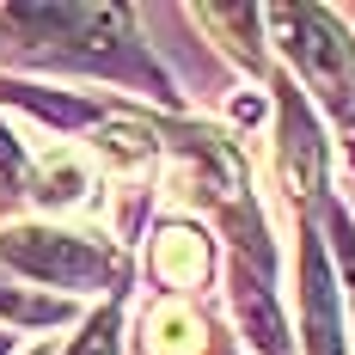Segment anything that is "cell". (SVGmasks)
<instances>
[{
  "label": "cell",
  "instance_id": "1",
  "mask_svg": "<svg viewBox=\"0 0 355 355\" xmlns=\"http://www.w3.org/2000/svg\"><path fill=\"white\" fill-rule=\"evenodd\" d=\"M0 31L19 37V55H31V62H62V68L110 73V80L147 86L166 105L178 98L172 80L153 68L147 49L135 43L123 6H6L0 12Z\"/></svg>",
  "mask_w": 355,
  "mask_h": 355
},
{
  "label": "cell",
  "instance_id": "2",
  "mask_svg": "<svg viewBox=\"0 0 355 355\" xmlns=\"http://www.w3.org/2000/svg\"><path fill=\"white\" fill-rule=\"evenodd\" d=\"M0 263L31 276L49 288H80V294H98V288L129 282V257L98 239V233H68V227H6L0 233Z\"/></svg>",
  "mask_w": 355,
  "mask_h": 355
},
{
  "label": "cell",
  "instance_id": "3",
  "mask_svg": "<svg viewBox=\"0 0 355 355\" xmlns=\"http://www.w3.org/2000/svg\"><path fill=\"white\" fill-rule=\"evenodd\" d=\"M263 19H270V31L282 37V49L294 55V68L313 80L324 110L343 123L349 153H355V43L337 25V12H324V6H276Z\"/></svg>",
  "mask_w": 355,
  "mask_h": 355
},
{
  "label": "cell",
  "instance_id": "4",
  "mask_svg": "<svg viewBox=\"0 0 355 355\" xmlns=\"http://www.w3.org/2000/svg\"><path fill=\"white\" fill-rule=\"evenodd\" d=\"M276 110H282L276 172H282V190H288V196L306 202V196L319 190V178H324V141H319V129H313V116H306V105L288 92L282 80H276Z\"/></svg>",
  "mask_w": 355,
  "mask_h": 355
},
{
  "label": "cell",
  "instance_id": "5",
  "mask_svg": "<svg viewBox=\"0 0 355 355\" xmlns=\"http://www.w3.org/2000/svg\"><path fill=\"white\" fill-rule=\"evenodd\" d=\"M300 300H306V355H343V324H337V288L324 270V245L306 227L300 245Z\"/></svg>",
  "mask_w": 355,
  "mask_h": 355
},
{
  "label": "cell",
  "instance_id": "6",
  "mask_svg": "<svg viewBox=\"0 0 355 355\" xmlns=\"http://www.w3.org/2000/svg\"><path fill=\"white\" fill-rule=\"evenodd\" d=\"M233 313H239V324H245L257 355H294L288 349V331H282L276 288H270V276H257L251 263H233Z\"/></svg>",
  "mask_w": 355,
  "mask_h": 355
},
{
  "label": "cell",
  "instance_id": "7",
  "mask_svg": "<svg viewBox=\"0 0 355 355\" xmlns=\"http://www.w3.org/2000/svg\"><path fill=\"white\" fill-rule=\"evenodd\" d=\"M214 270V245L202 227H190V220H166L159 233H153V276L166 288H202Z\"/></svg>",
  "mask_w": 355,
  "mask_h": 355
},
{
  "label": "cell",
  "instance_id": "8",
  "mask_svg": "<svg viewBox=\"0 0 355 355\" xmlns=\"http://www.w3.org/2000/svg\"><path fill=\"white\" fill-rule=\"evenodd\" d=\"M31 196L37 209H80V202H92V159L80 153V147H49V153H37L31 159Z\"/></svg>",
  "mask_w": 355,
  "mask_h": 355
},
{
  "label": "cell",
  "instance_id": "9",
  "mask_svg": "<svg viewBox=\"0 0 355 355\" xmlns=\"http://www.w3.org/2000/svg\"><path fill=\"white\" fill-rule=\"evenodd\" d=\"M141 349L147 355H202L209 349V324L184 300H159L141 324Z\"/></svg>",
  "mask_w": 355,
  "mask_h": 355
},
{
  "label": "cell",
  "instance_id": "10",
  "mask_svg": "<svg viewBox=\"0 0 355 355\" xmlns=\"http://www.w3.org/2000/svg\"><path fill=\"white\" fill-rule=\"evenodd\" d=\"M153 135H159L153 123H105V129L92 135V159L110 166L116 178H147L153 159H159V141H153Z\"/></svg>",
  "mask_w": 355,
  "mask_h": 355
},
{
  "label": "cell",
  "instance_id": "11",
  "mask_svg": "<svg viewBox=\"0 0 355 355\" xmlns=\"http://www.w3.org/2000/svg\"><path fill=\"white\" fill-rule=\"evenodd\" d=\"M0 319H12V324H55V319H68V306H62V300H37V294H25V288L0 282Z\"/></svg>",
  "mask_w": 355,
  "mask_h": 355
},
{
  "label": "cell",
  "instance_id": "12",
  "mask_svg": "<svg viewBox=\"0 0 355 355\" xmlns=\"http://www.w3.org/2000/svg\"><path fill=\"white\" fill-rule=\"evenodd\" d=\"M116 331H123V313H116V300H110V306H98V313L86 319V331L68 343V355H116Z\"/></svg>",
  "mask_w": 355,
  "mask_h": 355
},
{
  "label": "cell",
  "instance_id": "13",
  "mask_svg": "<svg viewBox=\"0 0 355 355\" xmlns=\"http://www.w3.org/2000/svg\"><path fill=\"white\" fill-rule=\"evenodd\" d=\"M331 239H337V257L349 270V294H355V233H349V214L343 209H331Z\"/></svg>",
  "mask_w": 355,
  "mask_h": 355
},
{
  "label": "cell",
  "instance_id": "14",
  "mask_svg": "<svg viewBox=\"0 0 355 355\" xmlns=\"http://www.w3.org/2000/svg\"><path fill=\"white\" fill-rule=\"evenodd\" d=\"M6 349H12V337H6V331H0V355H6Z\"/></svg>",
  "mask_w": 355,
  "mask_h": 355
}]
</instances>
